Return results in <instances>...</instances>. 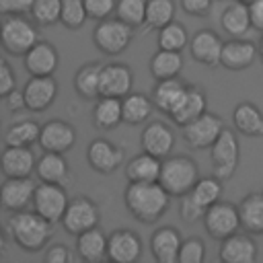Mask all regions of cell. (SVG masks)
Wrapping results in <instances>:
<instances>
[{"label":"cell","instance_id":"1","mask_svg":"<svg viewBox=\"0 0 263 263\" xmlns=\"http://www.w3.org/2000/svg\"><path fill=\"white\" fill-rule=\"evenodd\" d=\"M123 201L127 212L142 224H154L162 218V214L171 205V193L158 183H138L129 181L123 191Z\"/></svg>","mask_w":263,"mask_h":263},{"label":"cell","instance_id":"2","mask_svg":"<svg viewBox=\"0 0 263 263\" xmlns=\"http://www.w3.org/2000/svg\"><path fill=\"white\" fill-rule=\"evenodd\" d=\"M6 232L10 234L12 242L18 249L27 253H39L53 236V224L35 210L33 212L21 210V212H10L6 220Z\"/></svg>","mask_w":263,"mask_h":263},{"label":"cell","instance_id":"3","mask_svg":"<svg viewBox=\"0 0 263 263\" xmlns=\"http://www.w3.org/2000/svg\"><path fill=\"white\" fill-rule=\"evenodd\" d=\"M199 181V168L193 158L185 154H175L166 156L162 160V171L158 183L171 193V197H183L187 195L195 183Z\"/></svg>","mask_w":263,"mask_h":263},{"label":"cell","instance_id":"4","mask_svg":"<svg viewBox=\"0 0 263 263\" xmlns=\"http://www.w3.org/2000/svg\"><path fill=\"white\" fill-rule=\"evenodd\" d=\"M35 25L27 21L23 14H4L0 39H2V47L6 49V53L25 55L39 41V31Z\"/></svg>","mask_w":263,"mask_h":263},{"label":"cell","instance_id":"5","mask_svg":"<svg viewBox=\"0 0 263 263\" xmlns=\"http://www.w3.org/2000/svg\"><path fill=\"white\" fill-rule=\"evenodd\" d=\"M134 39V27L123 23L121 18H103L97 21L92 29V43L105 55H119L123 53Z\"/></svg>","mask_w":263,"mask_h":263},{"label":"cell","instance_id":"6","mask_svg":"<svg viewBox=\"0 0 263 263\" xmlns=\"http://www.w3.org/2000/svg\"><path fill=\"white\" fill-rule=\"evenodd\" d=\"M210 158H212V175L218 177L220 181L230 179L236 173L240 160V144L236 132L224 127L220 138L210 148Z\"/></svg>","mask_w":263,"mask_h":263},{"label":"cell","instance_id":"7","mask_svg":"<svg viewBox=\"0 0 263 263\" xmlns=\"http://www.w3.org/2000/svg\"><path fill=\"white\" fill-rule=\"evenodd\" d=\"M68 193L64 189V185L60 183H47V181H39L35 187V195H33V210L37 214H41L45 220H49L51 224L62 222L66 210H68Z\"/></svg>","mask_w":263,"mask_h":263},{"label":"cell","instance_id":"8","mask_svg":"<svg viewBox=\"0 0 263 263\" xmlns=\"http://www.w3.org/2000/svg\"><path fill=\"white\" fill-rule=\"evenodd\" d=\"M203 226L214 240L222 242L224 238L232 236L234 232H238L242 228L238 205H234L230 201H222V199L216 201L214 205L208 208V212L203 216Z\"/></svg>","mask_w":263,"mask_h":263},{"label":"cell","instance_id":"9","mask_svg":"<svg viewBox=\"0 0 263 263\" xmlns=\"http://www.w3.org/2000/svg\"><path fill=\"white\" fill-rule=\"evenodd\" d=\"M224 119L218 113H210L205 111L203 115H199L197 119L189 121L187 125L181 127L183 140L195 148V150H205L212 148V144L220 138V134L224 132Z\"/></svg>","mask_w":263,"mask_h":263},{"label":"cell","instance_id":"10","mask_svg":"<svg viewBox=\"0 0 263 263\" xmlns=\"http://www.w3.org/2000/svg\"><path fill=\"white\" fill-rule=\"evenodd\" d=\"M101 222V212H99V205L86 197V195H78L74 199H70L68 203V210L62 218V226L66 232L78 236L95 226H99Z\"/></svg>","mask_w":263,"mask_h":263},{"label":"cell","instance_id":"11","mask_svg":"<svg viewBox=\"0 0 263 263\" xmlns=\"http://www.w3.org/2000/svg\"><path fill=\"white\" fill-rule=\"evenodd\" d=\"M76 144V129L64 119H49L41 125L39 148L43 152H60L66 154Z\"/></svg>","mask_w":263,"mask_h":263},{"label":"cell","instance_id":"12","mask_svg":"<svg viewBox=\"0 0 263 263\" xmlns=\"http://www.w3.org/2000/svg\"><path fill=\"white\" fill-rule=\"evenodd\" d=\"M123 150L105 138H95L86 148V162L95 173L111 175L123 164Z\"/></svg>","mask_w":263,"mask_h":263},{"label":"cell","instance_id":"13","mask_svg":"<svg viewBox=\"0 0 263 263\" xmlns=\"http://www.w3.org/2000/svg\"><path fill=\"white\" fill-rule=\"evenodd\" d=\"M144 245L142 238L129 228H117L109 234L107 240V257L115 263H134L142 257Z\"/></svg>","mask_w":263,"mask_h":263},{"label":"cell","instance_id":"14","mask_svg":"<svg viewBox=\"0 0 263 263\" xmlns=\"http://www.w3.org/2000/svg\"><path fill=\"white\" fill-rule=\"evenodd\" d=\"M27 109L33 113H41L53 105L58 99V82L53 76H29L23 86Z\"/></svg>","mask_w":263,"mask_h":263},{"label":"cell","instance_id":"15","mask_svg":"<svg viewBox=\"0 0 263 263\" xmlns=\"http://www.w3.org/2000/svg\"><path fill=\"white\" fill-rule=\"evenodd\" d=\"M222 47H224V41L212 29H199L189 39V53H191V58L197 64H203L208 68L220 66V62H222Z\"/></svg>","mask_w":263,"mask_h":263},{"label":"cell","instance_id":"16","mask_svg":"<svg viewBox=\"0 0 263 263\" xmlns=\"http://www.w3.org/2000/svg\"><path fill=\"white\" fill-rule=\"evenodd\" d=\"M134 86V72L127 64L111 62L103 64L101 70V97H115L123 99L132 92Z\"/></svg>","mask_w":263,"mask_h":263},{"label":"cell","instance_id":"17","mask_svg":"<svg viewBox=\"0 0 263 263\" xmlns=\"http://www.w3.org/2000/svg\"><path fill=\"white\" fill-rule=\"evenodd\" d=\"M25 70L29 76H53L60 64V53L53 43L49 41H37L25 55H23Z\"/></svg>","mask_w":263,"mask_h":263},{"label":"cell","instance_id":"18","mask_svg":"<svg viewBox=\"0 0 263 263\" xmlns=\"http://www.w3.org/2000/svg\"><path fill=\"white\" fill-rule=\"evenodd\" d=\"M218 257L222 263H255L259 257V249L253 240V234L245 230L224 238Z\"/></svg>","mask_w":263,"mask_h":263},{"label":"cell","instance_id":"19","mask_svg":"<svg viewBox=\"0 0 263 263\" xmlns=\"http://www.w3.org/2000/svg\"><path fill=\"white\" fill-rule=\"evenodd\" d=\"M257 55H259V47L253 41H247L245 37H230L228 41H224L220 66L232 72H240L251 68Z\"/></svg>","mask_w":263,"mask_h":263},{"label":"cell","instance_id":"20","mask_svg":"<svg viewBox=\"0 0 263 263\" xmlns=\"http://www.w3.org/2000/svg\"><path fill=\"white\" fill-rule=\"evenodd\" d=\"M140 144H142V150L152 154V156H158V158H166L171 156L173 148H175V134L173 129L162 123V121H150L144 129H142V136H140Z\"/></svg>","mask_w":263,"mask_h":263},{"label":"cell","instance_id":"21","mask_svg":"<svg viewBox=\"0 0 263 263\" xmlns=\"http://www.w3.org/2000/svg\"><path fill=\"white\" fill-rule=\"evenodd\" d=\"M35 187L31 177H16V179H6L0 189V201L6 212H21L27 210L29 203H33Z\"/></svg>","mask_w":263,"mask_h":263},{"label":"cell","instance_id":"22","mask_svg":"<svg viewBox=\"0 0 263 263\" xmlns=\"http://www.w3.org/2000/svg\"><path fill=\"white\" fill-rule=\"evenodd\" d=\"M2 175L6 179L31 177L37 168V158L29 146H6L2 152Z\"/></svg>","mask_w":263,"mask_h":263},{"label":"cell","instance_id":"23","mask_svg":"<svg viewBox=\"0 0 263 263\" xmlns=\"http://www.w3.org/2000/svg\"><path fill=\"white\" fill-rule=\"evenodd\" d=\"M181 245L183 238L175 226H160L150 238V251L158 263H179Z\"/></svg>","mask_w":263,"mask_h":263},{"label":"cell","instance_id":"24","mask_svg":"<svg viewBox=\"0 0 263 263\" xmlns=\"http://www.w3.org/2000/svg\"><path fill=\"white\" fill-rule=\"evenodd\" d=\"M208 111V97L199 86H187L181 103L175 107V111L168 115L173 123H177L179 127L187 125L189 121L197 119L199 115H203Z\"/></svg>","mask_w":263,"mask_h":263},{"label":"cell","instance_id":"25","mask_svg":"<svg viewBox=\"0 0 263 263\" xmlns=\"http://www.w3.org/2000/svg\"><path fill=\"white\" fill-rule=\"evenodd\" d=\"M220 25L230 37H245L251 29V12H249V2L245 0H232L220 14Z\"/></svg>","mask_w":263,"mask_h":263},{"label":"cell","instance_id":"26","mask_svg":"<svg viewBox=\"0 0 263 263\" xmlns=\"http://www.w3.org/2000/svg\"><path fill=\"white\" fill-rule=\"evenodd\" d=\"M232 125L238 134L247 138H261L263 136V111L249 101H242L232 111Z\"/></svg>","mask_w":263,"mask_h":263},{"label":"cell","instance_id":"27","mask_svg":"<svg viewBox=\"0 0 263 263\" xmlns=\"http://www.w3.org/2000/svg\"><path fill=\"white\" fill-rule=\"evenodd\" d=\"M189 84H185L179 76L177 78H168V80H158L154 90H152V101H154V107L158 111H162L164 115H171L175 111V107L181 103L185 90H187Z\"/></svg>","mask_w":263,"mask_h":263},{"label":"cell","instance_id":"28","mask_svg":"<svg viewBox=\"0 0 263 263\" xmlns=\"http://www.w3.org/2000/svg\"><path fill=\"white\" fill-rule=\"evenodd\" d=\"M107 240H109V236L99 226H95L76 236V251H78L80 259H84L88 263H101V261L109 259L107 257Z\"/></svg>","mask_w":263,"mask_h":263},{"label":"cell","instance_id":"29","mask_svg":"<svg viewBox=\"0 0 263 263\" xmlns=\"http://www.w3.org/2000/svg\"><path fill=\"white\" fill-rule=\"evenodd\" d=\"M160 171H162V158L152 156L148 152H140L136 156H132L125 164V177L129 181H138V183H150V181H158L160 179Z\"/></svg>","mask_w":263,"mask_h":263},{"label":"cell","instance_id":"30","mask_svg":"<svg viewBox=\"0 0 263 263\" xmlns=\"http://www.w3.org/2000/svg\"><path fill=\"white\" fill-rule=\"evenodd\" d=\"M35 175L39 181L64 185L70 181V164L60 152H43L41 158H37Z\"/></svg>","mask_w":263,"mask_h":263},{"label":"cell","instance_id":"31","mask_svg":"<svg viewBox=\"0 0 263 263\" xmlns=\"http://www.w3.org/2000/svg\"><path fill=\"white\" fill-rule=\"evenodd\" d=\"M101 70H103V64H99V62L82 64L76 70L74 90L78 97H82L86 101H95L101 97Z\"/></svg>","mask_w":263,"mask_h":263},{"label":"cell","instance_id":"32","mask_svg":"<svg viewBox=\"0 0 263 263\" xmlns=\"http://www.w3.org/2000/svg\"><path fill=\"white\" fill-rule=\"evenodd\" d=\"M242 230L251 234H263V191L245 195L238 203Z\"/></svg>","mask_w":263,"mask_h":263},{"label":"cell","instance_id":"33","mask_svg":"<svg viewBox=\"0 0 263 263\" xmlns=\"http://www.w3.org/2000/svg\"><path fill=\"white\" fill-rule=\"evenodd\" d=\"M150 76L158 82V80H168V78H177L183 70V55L181 51H171V49H160L154 51V55L150 58Z\"/></svg>","mask_w":263,"mask_h":263},{"label":"cell","instance_id":"34","mask_svg":"<svg viewBox=\"0 0 263 263\" xmlns=\"http://www.w3.org/2000/svg\"><path fill=\"white\" fill-rule=\"evenodd\" d=\"M92 123L99 129H113L123 123V107L121 99L115 97H99L92 109Z\"/></svg>","mask_w":263,"mask_h":263},{"label":"cell","instance_id":"35","mask_svg":"<svg viewBox=\"0 0 263 263\" xmlns=\"http://www.w3.org/2000/svg\"><path fill=\"white\" fill-rule=\"evenodd\" d=\"M121 107H123V123L140 125V123H146L148 117L152 115L154 101L144 92H129L121 99Z\"/></svg>","mask_w":263,"mask_h":263},{"label":"cell","instance_id":"36","mask_svg":"<svg viewBox=\"0 0 263 263\" xmlns=\"http://www.w3.org/2000/svg\"><path fill=\"white\" fill-rule=\"evenodd\" d=\"M39 134H41V125L33 119H21L14 121L6 134H4V144L6 146H33L39 144Z\"/></svg>","mask_w":263,"mask_h":263},{"label":"cell","instance_id":"37","mask_svg":"<svg viewBox=\"0 0 263 263\" xmlns=\"http://www.w3.org/2000/svg\"><path fill=\"white\" fill-rule=\"evenodd\" d=\"M175 12H177L175 0H148L144 27L152 31H160L162 27L175 21Z\"/></svg>","mask_w":263,"mask_h":263},{"label":"cell","instance_id":"38","mask_svg":"<svg viewBox=\"0 0 263 263\" xmlns=\"http://www.w3.org/2000/svg\"><path fill=\"white\" fill-rule=\"evenodd\" d=\"M156 43L160 49H171V51H183L187 45H189V33L185 29L183 23H168L166 27H162L158 31V37H156Z\"/></svg>","mask_w":263,"mask_h":263},{"label":"cell","instance_id":"39","mask_svg":"<svg viewBox=\"0 0 263 263\" xmlns=\"http://www.w3.org/2000/svg\"><path fill=\"white\" fill-rule=\"evenodd\" d=\"M189 193L199 205H203L208 210L210 205L220 201V197H222V181L218 177H214V175L212 177H199V181L195 183V187Z\"/></svg>","mask_w":263,"mask_h":263},{"label":"cell","instance_id":"40","mask_svg":"<svg viewBox=\"0 0 263 263\" xmlns=\"http://www.w3.org/2000/svg\"><path fill=\"white\" fill-rule=\"evenodd\" d=\"M146 6H148V0H117L115 16L127 23L129 27L138 29V27H144L146 23Z\"/></svg>","mask_w":263,"mask_h":263},{"label":"cell","instance_id":"41","mask_svg":"<svg viewBox=\"0 0 263 263\" xmlns=\"http://www.w3.org/2000/svg\"><path fill=\"white\" fill-rule=\"evenodd\" d=\"M31 16L39 27H51L62 18V0H35Z\"/></svg>","mask_w":263,"mask_h":263},{"label":"cell","instance_id":"42","mask_svg":"<svg viewBox=\"0 0 263 263\" xmlns=\"http://www.w3.org/2000/svg\"><path fill=\"white\" fill-rule=\"evenodd\" d=\"M88 18V12H86V6H84V0H62V18L60 23L66 27V29H80Z\"/></svg>","mask_w":263,"mask_h":263},{"label":"cell","instance_id":"43","mask_svg":"<svg viewBox=\"0 0 263 263\" xmlns=\"http://www.w3.org/2000/svg\"><path fill=\"white\" fill-rule=\"evenodd\" d=\"M205 261V242L199 236L185 238L179 251V263H203Z\"/></svg>","mask_w":263,"mask_h":263},{"label":"cell","instance_id":"44","mask_svg":"<svg viewBox=\"0 0 263 263\" xmlns=\"http://www.w3.org/2000/svg\"><path fill=\"white\" fill-rule=\"evenodd\" d=\"M205 212H208V210H205L203 205H199V203L191 197V193H187V195L181 197V203H179V216H181V220H183L185 224H195V222L203 220Z\"/></svg>","mask_w":263,"mask_h":263},{"label":"cell","instance_id":"45","mask_svg":"<svg viewBox=\"0 0 263 263\" xmlns=\"http://www.w3.org/2000/svg\"><path fill=\"white\" fill-rule=\"evenodd\" d=\"M84 6H86V12H88V18L103 21V18H109L115 12L117 0H84Z\"/></svg>","mask_w":263,"mask_h":263},{"label":"cell","instance_id":"46","mask_svg":"<svg viewBox=\"0 0 263 263\" xmlns=\"http://www.w3.org/2000/svg\"><path fill=\"white\" fill-rule=\"evenodd\" d=\"M16 88V76L8 60H0V97H8Z\"/></svg>","mask_w":263,"mask_h":263},{"label":"cell","instance_id":"47","mask_svg":"<svg viewBox=\"0 0 263 263\" xmlns=\"http://www.w3.org/2000/svg\"><path fill=\"white\" fill-rule=\"evenodd\" d=\"M74 261H76L74 253L62 242L49 247L45 253V263H74Z\"/></svg>","mask_w":263,"mask_h":263},{"label":"cell","instance_id":"48","mask_svg":"<svg viewBox=\"0 0 263 263\" xmlns=\"http://www.w3.org/2000/svg\"><path fill=\"white\" fill-rule=\"evenodd\" d=\"M35 0H0L2 14H31Z\"/></svg>","mask_w":263,"mask_h":263},{"label":"cell","instance_id":"49","mask_svg":"<svg viewBox=\"0 0 263 263\" xmlns=\"http://www.w3.org/2000/svg\"><path fill=\"white\" fill-rule=\"evenodd\" d=\"M214 0H181V8L183 12L191 14V16H205L212 8Z\"/></svg>","mask_w":263,"mask_h":263},{"label":"cell","instance_id":"50","mask_svg":"<svg viewBox=\"0 0 263 263\" xmlns=\"http://www.w3.org/2000/svg\"><path fill=\"white\" fill-rule=\"evenodd\" d=\"M249 12H251V23L253 29L263 33V0H253L249 2Z\"/></svg>","mask_w":263,"mask_h":263},{"label":"cell","instance_id":"51","mask_svg":"<svg viewBox=\"0 0 263 263\" xmlns=\"http://www.w3.org/2000/svg\"><path fill=\"white\" fill-rule=\"evenodd\" d=\"M4 103L10 111H21V109H27V103H25V95L23 90H12L8 97H4Z\"/></svg>","mask_w":263,"mask_h":263},{"label":"cell","instance_id":"52","mask_svg":"<svg viewBox=\"0 0 263 263\" xmlns=\"http://www.w3.org/2000/svg\"><path fill=\"white\" fill-rule=\"evenodd\" d=\"M259 58L263 62V35H261V41H259Z\"/></svg>","mask_w":263,"mask_h":263},{"label":"cell","instance_id":"53","mask_svg":"<svg viewBox=\"0 0 263 263\" xmlns=\"http://www.w3.org/2000/svg\"><path fill=\"white\" fill-rule=\"evenodd\" d=\"M216 2H226V4H228V2H232V0H216Z\"/></svg>","mask_w":263,"mask_h":263},{"label":"cell","instance_id":"54","mask_svg":"<svg viewBox=\"0 0 263 263\" xmlns=\"http://www.w3.org/2000/svg\"><path fill=\"white\" fill-rule=\"evenodd\" d=\"M245 2H253V0H245Z\"/></svg>","mask_w":263,"mask_h":263}]
</instances>
